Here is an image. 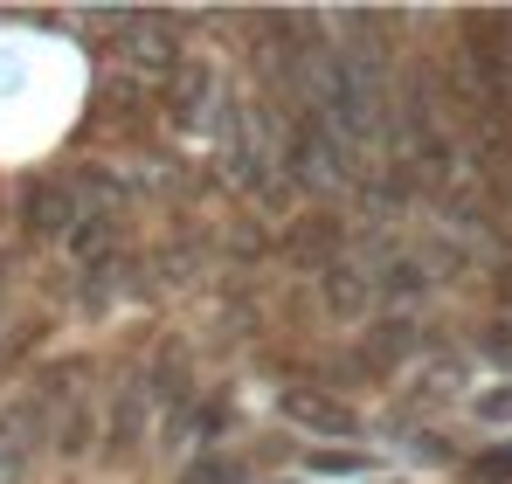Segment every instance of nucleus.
Returning a JSON list of instances; mask_svg holds the SVG:
<instances>
[{
	"label": "nucleus",
	"mask_w": 512,
	"mask_h": 484,
	"mask_svg": "<svg viewBox=\"0 0 512 484\" xmlns=\"http://www.w3.org/2000/svg\"><path fill=\"white\" fill-rule=\"evenodd\" d=\"M277 484H298V478H277Z\"/></svg>",
	"instance_id": "obj_14"
},
{
	"label": "nucleus",
	"mask_w": 512,
	"mask_h": 484,
	"mask_svg": "<svg viewBox=\"0 0 512 484\" xmlns=\"http://www.w3.org/2000/svg\"><path fill=\"white\" fill-rule=\"evenodd\" d=\"M305 464H312L319 478H360V471H367V457H360V450H312Z\"/></svg>",
	"instance_id": "obj_10"
},
{
	"label": "nucleus",
	"mask_w": 512,
	"mask_h": 484,
	"mask_svg": "<svg viewBox=\"0 0 512 484\" xmlns=\"http://www.w3.org/2000/svg\"><path fill=\"white\" fill-rule=\"evenodd\" d=\"M284 187H305V194H326V187H340L353 180V153H346V139L319 118V111H298L291 118V139H284Z\"/></svg>",
	"instance_id": "obj_1"
},
{
	"label": "nucleus",
	"mask_w": 512,
	"mask_h": 484,
	"mask_svg": "<svg viewBox=\"0 0 512 484\" xmlns=\"http://www.w3.org/2000/svg\"><path fill=\"white\" fill-rule=\"evenodd\" d=\"M77 215H84V187L70 173H28L21 194H14V222L35 242H63L77 229Z\"/></svg>",
	"instance_id": "obj_2"
},
{
	"label": "nucleus",
	"mask_w": 512,
	"mask_h": 484,
	"mask_svg": "<svg viewBox=\"0 0 512 484\" xmlns=\"http://www.w3.org/2000/svg\"><path fill=\"white\" fill-rule=\"evenodd\" d=\"M429 291V270L423 263H388L381 270V284H374V298H423Z\"/></svg>",
	"instance_id": "obj_9"
},
{
	"label": "nucleus",
	"mask_w": 512,
	"mask_h": 484,
	"mask_svg": "<svg viewBox=\"0 0 512 484\" xmlns=\"http://www.w3.org/2000/svg\"><path fill=\"white\" fill-rule=\"evenodd\" d=\"M180 484H243V457H229V450H208V457H194Z\"/></svg>",
	"instance_id": "obj_8"
},
{
	"label": "nucleus",
	"mask_w": 512,
	"mask_h": 484,
	"mask_svg": "<svg viewBox=\"0 0 512 484\" xmlns=\"http://www.w3.org/2000/svg\"><path fill=\"white\" fill-rule=\"evenodd\" d=\"M478 422H492V429H506L512 422V381H499V388H485V395H478Z\"/></svg>",
	"instance_id": "obj_11"
},
{
	"label": "nucleus",
	"mask_w": 512,
	"mask_h": 484,
	"mask_svg": "<svg viewBox=\"0 0 512 484\" xmlns=\"http://www.w3.org/2000/svg\"><path fill=\"white\" fill-rule=\"evenodd\" d=\"M118 63L139 70V77H173L180 63V35H173L167 14H118Z\"/></svg>",
	"instance_id": "obj_3"
},
{
	"label": "nucleus",
	"mask_w": 512,
	"mask_h": 484,
	"mask_svg": "<svg viewBox=\"0 0 512 484\" xmlns=\"http://www.w3.org/2000/svg\"><path fill=\"white\" fill-rule=\"evenodd\" d=\"M70 256H77V263H104V256H111V242H118V215H111V208H84V215H77V229H70Z\"/></svg>",
	"instance_id": "obj_6"
},
{
	"label": "nucleus",
	"mask_w": 512,
	"mask_h": 484,
	"mask_svg": "<svg viewBox=\"0 0 512 484\" xmlns=\"http://www.w3.org/2000/svg\"><path fill=\"white\" fill-rule=\"evenodd\" d=\"M277 415L298 429H319V436H353V408L326 388H277Z\"/></svg>",
	"instance_id": "obj_5"
},
{
	"label": "nucleus",
	"mask_w": 512,
	"mask_h": 484,
	"mask_svg": "<svg viewBox=\"0 0 512 484\" xmlns=\"http://www.w3.org/2000/svg\"><path fill=\"white\" fill-rule=\"evenodd\" d=\"M215 97H222V77L201 63V56H180L167 77V118L187 132V125H201L208 111H215Z\"/></svg>",
	"instance_id": "obj_4"
},
{
	"label": "nucleus",
	"mask_w": 512,
	"mask_h": 484,
	"mask_svg": "<svg viewBox=\"0 0 512 484\" xmlns=\"http://www.w3.org/2000/svg\"><path fill=\"white\" fill-rule=\"evenodd\" d=\"M326 305H333L340 319H367V305H374V284H367L353 263H326Z\"/></svg>",
	"instance_id": "obj_7"
},
{
	"label": "nucleus",
	"mask_w": 512,
	"mask_h": 484,
	"mask_svg": "<svg viewBox=\"0 0 512 484\" xmlns=\"http://www.w3.org/2000/svg\"><path fill=\"white\" fill-rule=\"evenodd\" d=\"M471 478H478V484H506L512 478V450H485V457H471Z\"/></svg>",
	"instance_id": "obj_12"
},
{
	"label": "nucleus",
	"mask_w": 512,
	"mask_h": 484,
	"mask_svg": "<svg viewBox=\"0 0 512 484\" xmlns=\"http://www.w3.org/2000/svg\"><path fill=\"white\" fill-rule=\"evenodd\" d=\"M485 353H492V360H512V325H492V339H485Z\"/></svg>",
	"instance_id": "obj_13"
}]
</instances>
